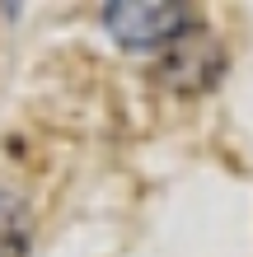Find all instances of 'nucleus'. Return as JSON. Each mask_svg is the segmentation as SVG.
<instances>
[{
    "label": "nucleus",
    "instance_id": "obj_2",
    "mask_svg": "<svg viewBox=\"0 0 253 257\" xmlns=\"http://www.w3.org/2000/svg\"><path fill=\"white\" fill-rule=\"evenodd\" d=\"M24 248V210L14 196L0 192V257H14Z\"/></svg>",
    "mask_w": 253,
    "mask_h": 257
},
{
    "label": "nucleus",
    "instance_id": "obj_1",
    "mask_svg": "<svg viewBox=\"0 0 253 257\" xmlns=\"http://www.w3.org/2000/svg\"><path fill=\"white\" fill-rule=\"evenodd\" d=\"M103 28L131 52L145 47H164V42L188 33V10L164 5V0H113L103 10Z\"/></svg>",
    "mask_w": 253,
    "mask_h": 257
}]
</instances>
